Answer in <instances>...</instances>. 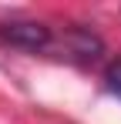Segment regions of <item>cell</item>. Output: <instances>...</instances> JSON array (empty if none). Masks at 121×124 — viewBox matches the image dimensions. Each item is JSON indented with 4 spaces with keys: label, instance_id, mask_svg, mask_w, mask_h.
I'll use <instances>...</instances> for the list:
<instances>
[{
    "label": "cell",
    "instance_id": "obj_2",
    "mask_svg": "<svg viewBox=\"0 0 121 124\" xmlns=\"http://www.w3.org/2000/svg\"><path fill=\"white\" fill-rule=\"evenodd\" d=\"M108 87H111V91L121 97V57L111 64V67H108Z\"/></svg>",
    "mask_w": 121,
    "mask_h": 124
},
{
    "label": "cell",
    "instance_id": "obj_1",
    "mask_svg": "<svg viewBox=\"0 0 121 124\" xmlns=\"http://www.w3.org/2000/svg\"><path fill=\"white\" fill-rule=\"evenodd\" d=\"M0 37L17 47H27V50H37V47H47L51 44V30L37 20H14L0 27Z\"/></svg>",
    "mask_w": 121,
    "mask_h": 124
}]
</instances>
